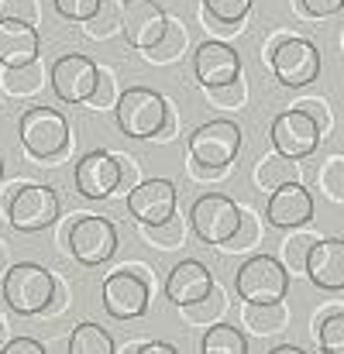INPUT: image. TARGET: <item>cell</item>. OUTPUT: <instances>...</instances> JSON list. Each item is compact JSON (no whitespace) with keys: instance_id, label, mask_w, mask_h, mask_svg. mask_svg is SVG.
Segmentation results:
<instances>
[{"instance_id":"8992f818","label":"cell","mask_w":344,"mask_h":354,"mask_svg":"<svg viewBox=\"0 0 344 354\" xmlns=\"http://www.w3.org/2000/svg\"><path fill=\"white\" fill-rule=\"evenodd\" d=\"M269 66H272V76L282 86L303 90V86H310L320 76V52H317L314 41L296 38V35H286L275 45V52L269 55Z\"/></svg>"},{"instance_id":"7c38bea8","label":"cell","mask_w":344,"mask_h":354,"mask_svg":"<svg viewBox=\"0 0 344 354\" xmlns=\"http://www.w3.org/2000/svg\"><path fill=\"white\" fill-rule=\"evenodd\" d=\"M97 73H100V66L90 55L66 52L52 66V90L62 104H87L97 90Z\"/></svg>"},{"instance_id":"c3c4849f","label":"cell","mask_w":344,"mask_h":354,"mask_svg":"<svg viewBox=\"0 0 344 354\" xmlns=\"http://www.w3.org/2000/svg\"><path fill=\"white\" fill-rule=\"evenodd\" d=\"M7 268H10V248L7 241H0V275H7Z\"/></svg>"},{"instance_id":"2e32d148","label":"cell","mask_w":344,"mask_h":354,"mask_svg":"<svg viewBox=\"0 0 344 354\" xmlns=\"http://www.w3.org/2000/svg\"><path fill=\"white\" fill-rule=\"evenodd\" d=\"M265 221L279 231H293L314 221V196L303 183H286L279 189H272L269 203H265Z\"/></svg>"},{"instance_id":"836d02e7","label":"cell","mask_w":344,"mask_h":354,"mask_svg":"<svg viewBox=\"0 0 344 354\" xmlns=\"http://www.w3.org/2000/svg\"><path fill=\"white\" fill-rule=\"evenodd\" d=\"M317 341H320V351L327 354H344V310L324 317L317 327H314Z\"/></svg>"},{"instance_id":"816d5d0a","label":"cell","mask_w":344,"mask_h":354,"mask_svg":"<svg viewBox=\"0 0 344 354\" xmlns=\"http://www.w3.org/2000/svg\"><path fill=\"white\" fill-rule=\"evenodd\" d=\"M0 179H3V158H0Z\"/></svg>"},{"instance_id":"b9f144b4","label":"cell","mask_w":344,"mask_h":354,"mask_svg":"<svg viewBox=\"0 0 344 354\" xmlns=\"http://www.w3.org/2000/svg\"><path fill=\"white\" fill-rule=\"evenodd\" d=\"M300 7L310 17H331V14H338L344 7V0H300Z\"/></svg>"},{"instance_id":"f546056e","label":"cell","mask_w":344,"mask_h":354,"mask_svg":"<svg viewBox=\"0 0 344 354\" xmlns=\"http://www.w3.org/2000/svg\"><path fill=\"white\" fill-rule=\"evenodd\" d=\"M141 237L145 241H152L155 248H162V251H176V248H183V241H186V221L179 217V210L169 217V221H162V224H141Z\"/></svg>"},{"instance_id":"ffe728a7","label":"cell","mask_w":344,"mask_h":354,"mask_svg":"<svg viewBox=\"0 0 344 354\" xmlns=\"http://www.w3.org/2000/svg\"><path fill=\"white\" fill-rule=\"evenodd\" d=\"M38 52H42L38 24L0 17V66H24L38 59Z\"/></svg>"},{"instance_id":"bcb514c9","label":"cell","mask_w":344,"mask_h":354,"mask_svg":"<svg viewBox=\"0 0 344 354\" xmlns=\"http://www.w3.org/2000/svg\"><path fill=\"white\" fill-rule=\"evenodd\" d=\"M21 186H24V183H7V186L0 189V214H3V217H7V210H10V203H14V193H17Z\"/></svg>"},{"instance_id":"83f0119b","label":"cell","mask_w":344,"mask_h":354,"mask_svg":"<svg viewBox=\"0 0 344 354\" xmlns=\"http://www.w3.org/2000/svg\"><path fill=\"white\" fill-rule=\"evenodd\" d=\"M69 351L73 354H114L117 344L100 324H76V330L69 334Z\"/></svg>"},{"instance_id":"277c9868","label":"cell","mask_w":344,"mask_h":354,"mask_svg":"<svg viewBox=\"0 0 344 354\" xmlns=\"http://www.w3.org/2000/svg\"><path fill=\"white\" fill-rule=\"evenodd\" d=\"M234 289L241 303H275V299H286L289 292V272L272 254H251L237 268Z\"/></svg>"},{"instance_id":"4dcf8cb0","label":"cell","mask_w":344,"mask_h":354,"mask_svg":"<svg viewBox=\"0 0 344 354\" xmlns=\"http://www.w3.org/2000/svg\"><path fill=\"white\" fill-rule=\"evenodd\" d=\"M262 244V221L255 210H241V224L230 241L221 244V254H244V251H255Z\"/></svg>"},{"instance_id":"cb8c5ba5","label":"cell","mask_w":344,"mask_h":354,"mask_svg":"<svg viewBox=\"0 0 344 354\" xmlns=\"http://www.w3.org/2000/svg\"><path fill=\"white\" fill-rule=\"evenodd\" d=\"M317 241H320V237L314 234L307 224H303V227L286 231V241H282V248H279V261L286 265V272H289V275H307L310 248H314Z\"/></svg>"},{"instance_id":"9a60e30c","label":"cell","mask_w":344,"mask_h":354,"mask_svg":"<svg viewBox=\"0 0 344 354\" xmlns=\"http://www.w3.org/2000/svg\"><path fill=\"white\" fill-rule=\"evenodd\" d=\"M73 183H76V193L83 200H114L117 186H120V169H117V158L111 151H90L76 162L73 169Z\"/></svg>"},{"instance_id":"d590c367","label":"cell","mask_w":344,"mask_h":354,"mask_svg":"<svg viewBox=\"0 0 344 354\" xmlns=\"http://www.w3.org/2000/svg\"><path fill=\"white\" fill-rule=\"evenodd\" d=\"M203 10L221 17V21H230V24H241L251 10V0H203Z\"/></svg>"},{"instance_id":"f907efd6","label":"cell","mask_w":344,"mask_h":354,"mask_svg":"<svg viewBox=\"0 0 344 354\" xmlns=\"http://www.w3.org/2000/svg\"><path fill=\"white\" fill-rule=\"evenodd\" d=\"M10 337H7V324H3V317H0V354H3V344H7Z\"/></svg>"},{"instance_id":"7bdbcfd3","label":"cell","mask_w":344,"mask_h":354,"mask_svg":"<svg viewBox=\"0 0 344 354\" xmlns=\"http://www.w3.org/2000/svg\"><path fill=\"white\" fill-rule=\"evenodd\" d=\"M124 354H176V348L162 341H134V344H124Z\"/></svg>"},{"instance_id":"d6a6232c","label":"cell","mask_w":344,"mask_h":354,"mask_svg":"<svg viewBox=\"0 0 344 354\" xmlns=\"http://www.w3.org/2000/svg\"><path fill=\"white\" fill-rule=\"evenodd\" d=\"M317 186L327 200L334 203H344V155H331L324 158L320 165V176H317Z\"/></svg>"},{"instance_id":"7402d4cb","label":"cell","mask_w":344,"mask_h":354,"mask_svg":"<svg viewBox=\"0 0 344 354\" xmlns=\"http://www.w3.org/2000/svg\"><path fill=\"white\" fill-rule=\"evenodd\" d=\"M300 179H303L300 158H289V155H282L275 148L255 162V186L258 189H269L272 193V189H279L286 183H300Z\"/></svg>"},{"instance_id":"52a82bcc","label":"cell","mask_w":344,"mask_h":354,"mask_svg":"<svg viewBox=\"0 0 344 354\" xmlns=\"http://www.w3.org/2000/svg\"><path fill=\"white\" fill-rule=\"evenodd\" d=\"M241 151V127L228 118H214L190 134V158L203 169H228Z\"/></svg>"},{"instance_id":"9c48e42d","label":"cell","mask_w":344,"mask_h":354,"mask_svg":"<svg viewBox=\"0 0 344 354\" xmlns=\"http://www.w3.org/2000/svg\"><path fill=\"white\" fill-rule=\"evenodd\" d=\"M237 224H241V207L224 193H203L190 207V227L203 244L221 248L224 241L234 237Z\"/></svg>"},{"instance_id":"74e56055","label":"cell","mask_w":344,"mask_h":354,"mask_svg":"<svg viewBox=\"0 0 344 354\" xmlns=\"http://www.w3.org/2000/svg\"><path fill=\"white\" fill-rule=\"evenodd\" d=\"M0 17H14V21L38 24L42 7H38V0H0Z\"/></svg>"},{"instance_id":"484cf974","label":"cell","mask_w":344,"mask_h":354,"mask_svg":"<svg viewBox=\"0 0 344 354\" xmlns=\"http://www.w3.org/2000/svg\"><path fill=\"white\" fill-rule=\"evenodd\" d=\"M186 38H190L186 24H183L179 17H169V28H165V35H162V38H159L152 48H145L141 55H145V62L169 66V62L183 59V52H186Z\"/></svg>"},{"instance_id":"f35d334b","label":"cell","mask_w":344,"mask_h":354,"mask_svg":"<svg viewBox=\"0 0 344 354\" xmlns=\"http://www.w3.org/2000/svg\"><path fill=\"white\" fill-rule=\"evenodd\" d=\"M97 7H100V0H55V10H59L66 21H76V24L90 21V17L97 14Z\"/></svg>"},{"instance_id":"6da1fadb","label":"cell","mask_w":344,"mask_h":354,"mask_svg":"<svg viewBox=\"0 0 344 354\" xmlns=\"http://www.w3.org/2000/svg\"><path fill=\"white\" fill-rule=\"evenodd\" d=\"M52 292H55V275L38 261H14L3 275V303L17 317L45 313Z\"/></svg>"},{"instance_id":"4fadbf2b","label":"cell","mask_w":344,"mask_h":354,"mask_svg":"<svg viewBox=\"0 0 344 354\" xmlns=\"http://www.w3.org/2000/svg\"><path fill=\"white\" fill-rule=\"evenodd\" d=\"M169 28V14L155 0H124L120 3V35L134 52L152 48Z\"/></svg>"},{"instance_id":"60d3db41","label":"cell","mask_w":344,"mask_h":354,"mask_svg":"<svg viewBox=\"0 0 344 354\" xmlns=\"http://www.w3.org/2000/svg\"><path fill=\"white\" fill-rule=\"evenodd\" d=\"M69 299H73V292H69V282L62 279V275H55V292H52V299H48V306H45V313L42 317H62L66 310H69Z\"/></svg>"},{"instance_id":"7a4b0ae2","label":"cell","mask_w":344,"mask_h":354,"mask_svg":"<svg viewBox=\"0 0 344 354\" xmlns=\"http://www.w3.org/2000/svg\"><path fill=\"white\" fill-rule=\"evenodd\" d=\"M169 114V100L162 93H155L152 86H127L120 90V100H117V127L124 138H134V141H148V138H159L162 124Z\"/></svg>"},{"instance_id":"e0dca14e","label":"cell","mask_w":344,"mask_h":354,"mask_svg":"<svg viewBox=\"0 0 344 354\" xmlns=\"http://www.w3.org/2000/svg\"><path fill=\"white\" fill-rule=\"evenodd\" d=\"M193 73L200 80V86H221L241 76V55L230 48L224 38H210L197 48L193 55Z\"/></svg>"},{"instance_id":"ac0fdd59","label":"cell","mask_w":344,"mask_h":354,"mask_svg":"<svg viewBox=\"0 0 344 354\" xmlns=\"http://www.w3.org/2000/svg\"><path fill=\"white\" fill-rule=\"evenodd\" d=\"M214 286H217V282H214V272H210L203 261L183 258V261L169 272V279H165V296H169V303L186 306V303H197L200 296H207Z\"/></svg>"},{"instance_id":"ab89813d","label":"cell","mask_w":344,"mask_h":354,"mask_svg":"<svg viewBox=\"0 0 344 354\" xmlns=\"http://www.w3.org/2000/svg\"><path fill=\"white\" fill-rule=\"evenodd\" d=\"M300 111H307L310 118L317 120L324 131H331V124H334V114H331V104L324 100V97H303L300 104H296Z\"/></svg>"},{"instance_id":"d4e9b609","label":"cell","mask_w":344,"mask_h":354,"mask_svg":"<svg viewBox=\"0 0 344 354\" xmlns=\"http://www.w3.org/2000/svg\"><path fill=\"white\" fill-rule=\"evenodd\" d=\"M224 313H228V292L224 289H210L207 296H200L197 303H186V306H179V317H183V324H190V327H210V324H217V320H224Z\"/></svg>"},{"instance_id":"3957f363","label":"cell","mask_w":344,"mask_h":354,"mask_svg":"<svg viewBox=\"0 0 344 354\" xmlns=\"http://www.w3.org/2000/svg\"><path fill=\"white\" fill-rule=\"evenodd\" d=\"M17 134H21L24 151L35 155V158H55V155H62L73 145L69 118L59 114L55 107H45V104L42 107H28L21 114Z\"/></svg>"},{"instance_id":"1f68e13d","label":"cell","mask_w":344,"mask_h":354,"mask_svg":"<svg viewBox=\"0 0 344 354\" xmlns=\"http://www.w3.org/2000/svg\"><path fill=\"white\" fill-rule=\"evenodd\" d=\"M203 97H207V104H210L214 111L234 114V111H241V107L248 104V86H244L241 76H237V80L221 83V86H203Z\"/></svg>"},{"instance_id":"4316f807","label":"cell","mask_w":344,"mask_h":354,"mask_svg":"<svg viewBox=\"0 0 344 354\" xmlns=\"http://www.w3.org/2000/svg\"><path fill=\"white\" fill-rule=\"evenodd\" d=\"M200 351L203 354H248V341H244V334H241L234 324L217 320V324L207 327Z\"/></svg>"},{"instance_id":"30bf717a","label":"cell","mask_w":344,"mask_h":354,"mask_svg":"<svg viewBox=\"0 0 344 354\" xmlns=\"http://www.w3.org/2000/svg\"><path fill=\"white\" fill-rule=\"evenodd\" d=\"M100 299L114 320H138V317H145V310L152 303V282L120 265L117 272L104 279Z\"/></svg>"},{"instance_id":"f1b7e54d","label":"cell","mask_w":344,"mask_h":354,"mask_svg":"<svg viewBox=\"0 0 344 354\" xmlns=\"http://www.w3.org/2000/svg\"><path fill=\"white\" fill-rule=\"evenodd\" d=\"M120 31V0H100L97 14L90 21H83V35L90 41H107Z\"/></svg>"},{"instance_id":"681fc988","label":"cell","mask_w":344,"mask_h":354,"mask_svg":"<svg viewBox=\"0 0 344 354\" xmlns=\"http://www.w3.org/2000/svg\"><path fill=\"white\" fill-rule=\"evenodd\" d=\"M272 354H303V348H296V344H279V348H272Z\"/></svg>"},{"instance_id":"e575fe53","label":"cell","mask_w":344,"mask_h":354,"mask_svg":"<svg viewBox=\"0 0 344 354\" xmlns=\"http://www.w3.org/2000/svg\"><path fill=\"white\" fill-rule=\"evenodd\" d=\"M117 100H120L117 73L107 69V66H100V73H97V90H93V97H90L87 104H90L93 111H111V107H117Z\"/></svg>"},{"instance_id":"ba28073f","label":"cell","mask_w":344,"mask_h":354,"mask_svg":"<svg viewBox=\"0 0 344 354\" xmlns=\"http://www.w3.org/2000/svg\"><path fill=\"white\" fill-rule=\"evenodd\" d=\"M62 207H59V196L52 186H42V183H24L17 193H14V203L7 210V224L21 234H38L45 227H52L59 221Z\"/></svg>"},{"instance_id":"5b68a950","label":"cell","mask_w":344,"mask_h":354,"mask_svg":"<svg viewBox=\"0 0 344 354\" xmlns=\"http://www.w3.org/2000/svg\"><path fill=\"white\" fill-rule=\"evenodd\" d=\"M117 251V227L104 214H80L69 221V254L80 265H104Z\"/></svg>"},{"instance_id":"44dd1931","label":"cell","mask_w":344,"mask_h":354,"mask_svg":"<svg viewBox=\"0 0 344 354\" xmlns=\"http://www.w3.org/2000/svg\"><path fill=\"white\" fill-rule=\"evenodd\" d=\"M0 83H3L7 97H35L45 86H52V69H45L42 59H31L24 66H3Z\"/></svg>"},{"instance_id":"8fae6325","label":"cell","mask_w":344,"mask_h":354,"mask_svg":"<svg viewBox=\"0 0 344 354\" xmlns=\"http://www.w3.org/2000/svg\"><path fill=\"white\" fill-rule=\"evenodd\" d=\"M320 138H324V127L310 118L307 111H300V107H289V111L275 114L272 127H269L272 148L282 151V155H289V158H307V155H314L317 145H320Z\"/></svg>"},{"instance_id":"d6986e66","label":"cell","mask_w":344,"mask_h":354,"mask_svg":"<svg viewBox=\"0 0 344 354\" xmlns=\"http://www.w3.org/2000/svg\"><path fill=\"white\" fill-rule=\"evenodd\" d=\"M307 275H310V282L317 289H327V292L344 289V241L341 237H320L310 248Z\"/></svg>"},{"instance_id":"5bb4252c","label":"cell","mask_w":344,"mask_h":354,"mask_svg":"<svg viewBox=\"0 0 344 354\" xmlns=\"http://www.w3.org/2000/svg\"><path fill=\"white\" fill-rule=\"evenodd\" d=\"M179 210V193L172 179H141L127 193V214L138 224H162Z\"/></svg>"},{"instance_id":"f6af8a7d","label":"cell","mask_w":344,"mask_h":354,"mask_svg":"<svg viewBox=\"0 0 344 354\" xmlns=\"http://www.w3.org/2000/svg\"><path fill=\"white\" fill-rule=\"evenodd\" d=\"M200 17H203V24H207L217 38H230V35H237V24H230V21H221V17H214V14H207V10H200Z\"/></svg>"},{"instance_id":"8d00e7d4","label":"cell","mask_w":344,"mask_h":354,"mask_svg":"<svg viewBox=\"0 0 344 354\" xmlns=\"http://www.w3.org/2000/svg\"><path fill=\"white\" fill-rule=\"evenodd\" d=\"M117 158V169H120V186H117V196H127L145 176H141V162L134 158V155H127V151H111Z\"/></svg>"},{"instance_id":"7dc6e473","label":"cell","mask_w":344,"mask_h":354,"mask_svg":"<svg viewBox=\"0 0 344 354\" xmlns=\"http://www.w3.org/2000/svg\"><path fill=\"white\" fill-rule=\"evenodd\" d=\"M124 268H131V272H138V275H141V279H148V282H152V279H155V272H152V268H148V265H141V261H127V265H124Z\"/></svg>"},{"instance_id":"ee69618b","label":"cell","mask_w":344,"mask_h":354,"mask_svg":"<svg viewBox=\"0 0 344 354\" xmlns=\"http://www.w3.org/2000/svg\"><path fill=\"white\" fill-rule=\"evenodd\" d=\"M45 348L38 344V341H31V337H10L7 344H3V354H42Z\"/></svg>"},{"instance_id":"603a6c76","label":"cell","mask_w":344,"mask_h":354,"mask_svg":"<svg viewBox=\"0 0 344 354\" xmlns=\"http://www.w3.org/2000/svg\"><path fill=\"white\" fill-rule=\"evenodd\" d=\"M241 320H244V327H248L251 334L272 337V334H279V330L289 324V310H286L282 299H275V303H244Z\"/></svg>"}]
</instances>
